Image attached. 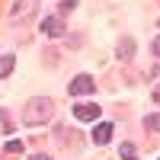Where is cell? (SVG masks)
Listing matches in <instances>:
<instances>
[{"instance_id": "obj_12", "label": "cell", "mask_w": 160, "mask_h": 160, "mask_svg": "<svg viewBox=\"0 0 160 160\" xmlns=\"http://www.w3.org/2000/svg\"><path fill=\"white\" fill-rule=\"evenodd\" d=\"M77 7V0H61V13H71Z\"/></svg>"}, {"instance_id": "obj_7", "label": "cell", "mask_w": 160, "mask_h": 160, "mask_svg": "<svg viewBox=\"0 0 160 160\" xmlns=\"http://www.w3.org/2000/svg\"><path fill=\"white\" fill-rule=\"evenodd\" d=\"M118 160H138V148L131 141H125L122 148H118Z\"/></svg>"}, {"instance_id": "obj_15", "label": "cell", "mask_w": 160, "mask_h": 160, "mask_svg": "<svg viewBox=\"0 0 160 160\" xmlns=\"http://www.w3.org/2000/svg\"><path fill=\"white\" fill-rule=\"evenodd\" d=\"M29 160H51L48 154H35V157H29Z\"/></svg>"}, {"instance_id": "obj_5", "label": "cell", "mask_w": 160, "mask_h": 160, "mask_svg": "<svg viewBox=\"0 0 160 160\" xmlns=\"http://www.w3.org/2000/svg\"><path fill=\"white\" fill-rule=\"evenodd\" d=\"M64 32V22H61V16H48L45 22H42V35H48V38H58Z\"/></svg>"}, {"instance_id": "obj_6", "label": "cell", "mask_w": 160, "mask_h": 160, "mask_svg": "<svg viewBox=\"0 0 160 160\" xmlns=\"http://www.w3.org/2000/svg\"><path fill=\"white\" fill-rule=\"evenodd\" d=\"M93 141H96V144H109V141H112V125L102 122L96 131H93Z\"/></svg>"}, {"instance_id": "obj_2", "label": "cell", "mask_w": 160, "mask_h": 160, "mask_svg": "<svg viewBox=\"0 0 160 160\" xmlns=\"http://www.w3.org/2000/svg\"><path fill=\"white\" fill-rule=\"evenodd\" d=\"M96 90V83H93V77L90 74H77L71 80V96H87V93Z\"/></svg>"}, {"instance_id": "obj_13", "label": "cell", "mask_w": 160, "mask_h": 160, "mask_svg": "<svg viewBox=\"0 0 160 160\" xmlns=\"http://www.w3.org/2000/svg\"><path fill=\"white\" fill-rule=\"evenodd\" d=\"M151 51H154V55H160V38H154V42H151Z\"/></svg>"}, {"instance_id": "obj_10", "label": "cell", "mask_w": 160, "mask_h": 160, "mask_svg": "<svg viewBox=\"0 0 160 160\" xmlns=\"http://www.w3.org/2000/svg\"><path fill=\"white\" fill-rule=\"evenodd\" d=\"M144 128L148 131H160V115H148L144 118Z\"/></svg>"}, {"instance_id": "obj_9", "label": "cell", "mask_w": 160, "mask_h": 160, "mask_svg": "<svg viewBox=\"0 0 160 160\" xmlns=\"http://www.w3.org/2000/svg\"><path fill=\"white\" fill-rule=\"evenodd\" d=\"M131 51H135V42H131V38H125V42L118 45V58L128 61V58H131Z\"/></svg>"}, {"instance_id": "obj_8", "label": "cell", "mask_w": 160, "mask_h": 160, "mask_svg": "<svg viewBox=\"0 0 160 160\" xmlns=\"http://www.w3.org/2000/svg\"><path fill=\"white\" fill-rule=\"evenodd\" d=\"M13 64H16V58H13V55H3V58H0V80H3V77H10Z\"/></svg>"}, {"instance_id": "obj_14", "label": "cell", "mask_w": 160, "mask_h": 160, "mask_svg": "<svg viewBox=\"0 0 160 160\" xmlns=\"http://www.w3.org/2000/svg\"><path fill=\"white\" fill-rule=\"evenodd\" d=\"M151 96H154V102H157V106H160V83H157V87H154V93H151Z\"/></svg>"}, {"instance_id": "obj_1", "label": "cell", "mask_w": 160, "mask_h": 160, "mask_svg": "<svg viewBox=\"0 0 160 160\" xmlns=\"http://www.w3.org/2000/svg\"><path fill=\"white\" fill-rule=\"evenodd\" d=\"M55 115V102L45 99V96H35L22 106V125H48V118Z\"/></svg>"}, {"instance_id": "obj_3", "label": "cell", "mask_w": 160, "mask_h": 160, "mask_svg": "<svg viewBox=\"0 0 160 160\" xmlns=\"http://www.w3.org/2000/svg\"><path fill=\"white\" fill-rule=\"evenodd\" d=\"M35 7H38L35 0H16V3L10 7V16H13V19H19V16L26 19V16H32V13H35Z\"/></svg>"}, {"instance_id": "obj_4", "label": "cell", "mask_w": 160, "mask_h": 160, "mask_svg": "<svg viewBox=\"0 0 160 160\" xmlns=\"http://www.w3.org/2000/svg\"><path fill=\"white\" fill-rule=\"evenodd\" d=\"M74 118H80V122H93V118H99V106L80 102V106H74Z\"/></svg>"}, {"instance_id": "obj_11", "label": "cell", "mask_w": 160, "mask_h": 160, "mask_svg": "<svg viewBox=\"0 0 160 160\" xmlns=\"http://www.w3.org/2000/svg\"><path fill=\"white\" fill-rule=\"evenodd\" d=\"M7 151H10V154H22V141H10Z\"/></svg>"}]
</instances>
